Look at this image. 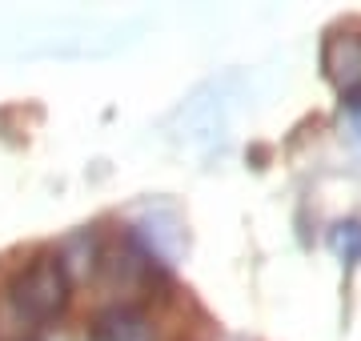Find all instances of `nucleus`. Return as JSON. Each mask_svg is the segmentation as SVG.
<instances>
[{"label": "nucleus", "instance_id": "1", "mask_svg": "<svg viewBox=\"0 0 361 341\" xmlns=\"http://www.w3.org/2000/svg\"><path fill=\"white\" fill-rule=\"evenodd\" d=\"M65 305H68V269L52 253H40L37 261H28L4 289L8 321L20 329H32V333L52 326Z\"/></svg>", "mask_w": 361, "mask_h": 341}, {"label": "nucleus", "instance_id": "2", "mask_svg": "<svg viewBox=\"0 0 361 341\" xmlns=\"http://www.w3.org/2000/svg\"><path fill=\"white\" fill-rule=\"evenodd\" d=\"M325 77L334 80L349 108H361V32H334L322 49Z\"/></svg>", "mask_w": 361, "mask_h": 341}, {"label": "nucleus", "instance_id": "3", "mask_svg": "<svg viewBox=\"0 0 361 341\" xmlns=\"http://www.w3.org/2000/svg\"><path fill=\"white\" fill-rule=\"evenodd\" d=\"M89 341H153V326L141 305H109L89 321Z\"/></svg>", "mask_w": 361, "mask_h": 341}, {"label": "nucleus", "instance_id": "4", "mask_svg": "<svg viewBox=\"0 0 361 341\" xmlns=\"http://www.w3.org/2000/svg\"><path fill=\"white\" fill-rule=\"evenodd\" d=\"M334 249L341 253L349 265H357V261H361V225H357V221L337 225V229H334Z\"/></svg>", "mask_w": 361, "mask_h": 341}]
</instances>
